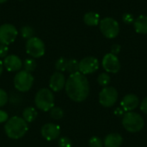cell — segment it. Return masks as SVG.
<instances>
[{
  "instance_id": "obj_16",
  "label": "cell",
  "mask_w": 147,
  "mask_h": 147,
  "mask_svg": "<svg viewBox=\"0 0 147 147\" xmlns=\"http://www.w3.org/2000/svg\"><path fill=\"white\" fill-rule=\"evenodd\" d=\"M123 142L122 136L117 133H112L108 134L103 141L105 147H121Z\"/></svg>"
},
{
  "instance_id": "obj_25",
  "label": "cell",
  "mask_w": 147,
  "mask_h": 147,
  "mask_svg": "<svg viewBox=\"0 0 147 147\" xmlns=\"http://www.w3.org/2000/svg\"><path fill=\"white\" fill-rule=\"evenodd\" d=\"M23 66H24V69L26 71L31 73L36 68V63H35L34 59H26L24 60Z\"/></svg>"
},
{
  "instance_id": "obj_14",
  "label": "cell",
  "mask_w": 147,
  "mask_h": 147,
  "mask_svg": "<svg viewBox=\"0 0 147 147\" xmlns=\"http://www.w3.org/2000/svg\"><path fill=\"white\" fill-rule=\"evenodd\" d=\"M65 78L62 72L55 71L50 78L49 80V87L54 92H59L62 90V89L65 85Z\"/></svg>"
},
{
  "instance_id": "obj_13",
  "label": "cell",
  "mask_w": 147,
  "mask_h": 147,
  "mask_svg": "<svg viewBox=\"0 0 147 147\" xmlns=\"http://www.w3.org/2000/svg\"><path fill=\"white\" fill-rule=\"evenodd\" d=\"M3 67L8 71H20L22 66V63L21 59L14 54H10V55H7L3 61Z\"/></svg>"
},
{
  "instance_id": "obj_10",
  "label": "cell",
  "mask_w": 147,
  "mask_h": 147,
  "mask_svg": "<svg viewBox=\"0 0 147 147\" xmlns=\"http://www.w3.org/2000/svg\"><path fill=\"white\" fill-rule=\"evenodd\" d=\"M99 68V61L96 58L88 56L79 61V72L84 75H89L96 72Z\"/></svg>"
},
{
  "instance_id": "obj_4",
  "label": "cell",
  "mask_w": 147,
  "mask_h": 147,
  "mask_svg": "<svg viewBox=\"0 0 147 147\" xmlns=\"http://www.w3.org/2000/svg\"><path fill=\"white\" fill-rule=\"evenodd\" d=\"M35 106L45 112L50 111L54 107V96L52 90L43 88L40 89L35 95Z\"/></svg>"
},
{
  "instance_id": "obj_9",
  "label": "cell",
  "mask_w": 147,
  "mask_h": 147,
  "mask_svg": "<svg viewBox=\"0 0 147 147\" xmlns=\"http://www.w3.org/2000/svg\"><path fill=\"white\" fill-rule=\"evenodd\" d=\"M18 34L16 27L9 23H4L0 26V44L9 45L15 41Z\"/></svg>"
},
{
  "instance_id": "obj_1",
  "label": "cell",
  "mask_w": 147,
  "mask_h": 147,
  "mask_svg": "<svg viewBox=\"0 0 147 147\" xmlns=\"http://www.w3.org/2000/svg\"><path fill=\"white\" fill-rule=\"evenodd\" d=\"M65 88L68 97L76 102L85 101L90 94L89 81L86 76L79 71L69 76Z\"/></svg>"
},
{
  "instance_id": "obj_30",
  "label": "cell",
  "mask_w": 147,
  "mask_h": 147,
  "mask_svg": "<svg viewBox=\"0 0 147 147\" xmlns=\"http://www.w3.org/2000/svg\"><path fill=\"white\" fill-rule=\"evenodd\" d=\"M8 52H9L8 46L3 45V44H0V59L5 58L8 54Z\"/></svg>"
},
{
  "instance_id": "obj_2",
  "label": "cell",
  "mask_w": 147,
  "mask_h": 147,
  "mask_svg": "<svg viewBox=\"0 0 147 147\" xmlns=\"http://www.w3.org/2000/svg\"><path fill=\"white\" fill-rule=\"evenodd\" d=\"M28 123L19 116H14L9 119L4 125L6 135L13 140H18L23 137L28 132Z\"/></svg>"
},
{
  "instance_id": "obj_19",
  "label": "cell",
  "mask_w": 147,
  "mask_h": 147,
  "mask_svg": "<svg viewBox=\"0 0 147 147\" xmlns=\"http://www.w3.org/2000/svg\"><path fill=\"white\" fill-rule=\"evenodd\" d=\"M38 115V113L36 111V109L33 107H28L26 108L23 112H22V117H23V120L27 122V123H29V122H33L36 117Z\"/></svg>"
},
{
  "instance_id": "obj_3",
  "label": "cell",
  "mask_w": 147,
  "mask_h": 147,
  "mask_svg": "<svg viewBox=\"0 0 147 147\" xmlns=\"http://www.w3.org/2000/svg\"><path fill=\"white\" fill-rule=\"evenodd\" d=\"M122 126L129 133H138L141 131L145 126L143 117L135 112H127L122 118Z\"/></svg>"
},
{
  "instance_id": "obj_34",
  "label": "cell",
  "mask_w": 147,
  "mask_h": 147,
  "mask_svg": "<svg viewBox=\"0 0 147 147\" xmlns=\"http://www.w3.org/2000/svg\"><path fill=\"white\" fill-rule=\"evenodd\" d=\"M3 61L0 60V76L3 73Z\"/></svg>"
},
{
  "instance_id": "obj_26",
  "label": "cell",
  "mask_w": 147,
  "mask_h": 147,
  "mask_svg": "<svg viewBox=\"0 0 147 147\" xmlns=\"http://www.w3.org/2000/svg\"><path fill=\"white\" fill-rule=\"evenodd\" d=\"M89 146L90 147H102L103 143H102V140L99 137L94 136L90 138V140H89Z\"/></svg>"
},
{
  "instance_id": "obj_31",
  "label": "cell",
  "mask_w": 147,
  "mask_h": 147,
  "mask_svg": "<svg viewBox=\"0 0 147 147\" xmlns=\"http://www.w3.org/2000/svg\"><path fill=\"white\" fill-rule=\"evenodd\" d=\"M121 45H119V44H114V45L111 47V53H113V54H115V55L119 54L120 52H121Z\"/></svg>"
},
{
  "instance_id": "obj_5",
  "label": "cell",
  "mask_w": 147,
  "mask_h": 147,
  "mask_svg": "<svg viewBox=\"0 0 147 147\" xmlns=\"http://www.w3.org/2000/svg\"><path fill=\"white\" fill-rule=\"evenodd\" d=\"M102 34L109 39L115 38L120 33V26L118 22L112 17H105L99 22Z\"/></svg>"
},
{
  "instance_id": "obj_8",
  "label": "cell",
  "mask_w": 147,
  "mask_h": 147,
  "mask_svg": "<svg viewBox=\"0 0 147 147\" xmlns=\"http://www.w3.org/2000/svg\"><path fill=\"white\" fill-rule=\"evenodd\" d=\"M118 100V91L112 86L104 87L99 93V102L105 108H110Z\"/></svg>"
},
{
  "instance_id": "obj_24",
  "label": "cell",
  "mask_w": 147,
  "mask_h": 147,
  "mask_svg": "<svg viewBox=\"0 0 147 147\" xmlns=\"http://www.w3.org/2000/svg\"><path fill=\"white\" fill-rule=\"evenodd\" d=\"M50 115L54 120H60L64 116V111L59 107H53L50 110Z\"/></svg>"
},
{
  "instance_id": "obj_35",
  "label": "cell",
  "mask_w": 147,
  "mask_h": 147,
  "mask_svg": "<svg viewBox=\"0 0 147 147\" xmlns=\"http://www.w3.org/2000/svg\"><path fill=\"white\" fill-rule=\"evenodd\" d=\"M8 0H0V3H5V2H7Z\"/></svg>"
},
{
  "instance_id": "obj_28",
  "label": "cell",
  "mask_w": 147,
  "mask_h": 147,
  "mask_svg": "<svg viewBox=\"0 0 147 147\" xmlns=\"http://www.w3.org/2000/svg\"><path fill=\"white\" fill-rule=\"evenodd\" d=\"M8 102V95L5 90L0 89V107H3Z\"/></svg>"
},
{
  "instance_id": "obj_6",
  "label": "cell",
  "mask_w": 147,
  "mask_h": 147,
  "mask_svg": "<svg viewBox=\"0 0 147 147\" xmlns=\"http://www.w3.org/2000/svg\"><path fill=\"white\" fill-rule=\"evenodd\" d=\"M34 84V77L30 72L24 71H18L14 78L15 88L20 92H26L31 89Z\"/></svg>"
},
{
  "instance_id": "obj_36",
  "label": "cell",
  "mask_w": 147,
  "mask_h": 147,
  "mask_svg": "<svg viewBox=\"0 0 147 147\" xmlns=\"http://www.w3.org/2000/svg\"><path fill=\"white\" fill-rule=\"evenodd\" d=\"M21 1H22V0H21Z\"/></svg>"
},
{
  "instance_id": "obj_17",
  "label": "cell",
  "mask_w": 147,
  "mask_h": 147,
  "mask_svg": "<svg viewBox=\"0 0 147 147\" xmlns=\"http://www.w3.org/2000/svg\"><path fill=\"white\" fill-rule=\"evenodd\" d=\"M134 29L138 34H147V16H140L134 20Z\"/></svg>"
},
{
  "instance_id": "obj_15",
  "label": "cell",
  "mask_w": 147,
  "mask_h": 147,
  "mask_svg": "<svg viewBox=\"0 0 147 147\" xmlns=\"http://www.w3.org/2000/svg\"><path fill=\"white\" fill-rule=\"evenodd\" d=\"M139 105H140V98L134 94L126 95L121 102V107L126 112H131L134 110Z\"/></svg>"
},
{
  "instance_id": "obj_18",
  "label": "cell",
  "mask_w": 147,
  "mask_h": 147,
  "mask_svg": "<svg viewBox=\"0 0 147 147\" xmlns=\"http://www.w3.org/2000/svg\"><path fill=\"white\" fill-rule=\"evenodd\" d=\"M84 22L90 27L97 26L100 22V16L96 12H87L84 16Z\"/></svg>"
},
{
  "instance_id": "obj_7",
  "label": "cell",
  "mask_w": 147,
  "mask_h": 147,
  "mask_svg": "<svg viewBox=\"0 0 147 147\" xmlns=\"http://www.w3.org/2000/svg\"><path fill=\"white\" fill-rule=\"evenodd\" d=\"M45 44L38 37H32L26 42V52L32 58L38 59L45 54Z\"/></svg>"
},
{
  "instance_id": "obj_23",
  "label": "cell",
  "mask_w": 147,
  "mask_h": 147,
  "mask_svg": "<svg viewBox=\"0 0 147 147\" xmlns=\"http://www.w3.org/2000/svg\"><path fill=\"white\" fill-rule=\"evenodd\" d=\"M34 30L30 26H23L21 28V34L24 39L28 40L34 37Z\"/></svg>"
},
{
  "instance_id": "obj_29",
  "label": "cell",
  "mask_w": 147,
  "mask_h": 147,
  "mask_svg": "<svg viewBox=\"0 0 147 147\" xmlns=\"http://www.w3.org/2000/svg\"><path fill=\"white\" fill-rule=\"evenodd\" d=\"M122 21L126 23V24H130L132 22H134V17L132 14L130 13H125L122 16Z\"/></svg>"
},
{
  "instance_id": "obj_12",
  "label": "cell",
  "mask_w": 147,
  "mask_h": 147,
  "mask_svg": "<svg viewBox=\"0 0 147 147\" xmlns=\"http://www.w3.org/2000/svg\"><path fill=\"white\" fill-rule=\"evenodd\" d=\"M41 135L42 137L48 140L52 141L59 138L60 135V127L57 124L53 123H47L41 128Z\"/></svg>"
},
{
  "instance_id": "obj_20",
  "label": "cell",
  "mask_w": 147,
  "mask_h": 147,
  "mask_svg": "<svg viewBox=\"0 0 147 147\" xmlns=\"http://www.w3.org/2000/svg\"><path fill=\"white\" fill-rule=\"evenodd\" d=\"M66 71H68L70 73V75L74 74L76 72H78L79 71V62L77 59H68Z\"/></svg>"
},
{
  "instance_id": "obj_11",
  "label": "cell",
  "mask_w": 147,
  "mask_h": 147,
  "mask_svg": "<svg viewBox=\"0 0 147 147\" xmlns=\"http://www.w3.org/2000/svg\"><path fill=\"white\" fill-rule=\"evenodd\" d=\"M103 69L109 73H117L121 70V62L118 57L113 53H107L102 61Z\"/></svg>"
},
{
  "instance_id": "obj_22",
  "label": "cell",
  "mask_w": 147,
  "mask_h": 147,
  "mask_svg": "<svg viewBox=\"0 0 147 147\" xmlns=\"http://www.w3.org/2000/svg\"><path fill=\"white\" fill-rule=\"evenodd\" d=\"M67 62H68V59H66L65 58H59V59H57V61L55 62L56 70L59 72L65 71L66 67H67Z\"/></svg>"
},
{
  "instance_id": "obj_21",
  "label": "cell",
  "mask_w": 147,
  "mask_h": 147,
  "mask_svg": "<svg viewBox=\"0 0 147 147\" xmlns=\"http://www.w3.org/2000/svg\"><path fill=\"white\" fill-rule=\"evenodd\" d=\"M110 80H111L110 76L107 72L101 73L97 78V83L99 84V85H101L102 87H107L109 84Z\"/></svg>"
},
{
  "instance_id": "obj_33",
  "label": "cell",
  "mask_w": 147,
  "mask_h": 147,
  "mask_svg": "<svg viewBox=\"0 0 147 147\" xmlns=\"http://www.w3.org/2000/svg\"><path fill=\"white\" fill-rule=\"evenodd\" d=\"M8 121V115L5 111L0 110V123L5 122Z\"/></svg>"
},
{
  "instance_id": "obj_27",
  "label": "cell",
  "mask_w": 147,
  "mask_h": 147,
  "mask_svg": "<svg viewBox=\"0 0 147 147\" xmlns=\"http://www.w3.org/2000/svg\"><path fill=\"white\" fill-rule=\"evenodd\" d=\"M59 147H71L72 144L69 138L62 137L59 140Z\"/></svg>"
},
{
  "instance_id": "obj_32",
  "label": "cell",
  "mask_w": 147,
  "mask_h": 147,
  "mask_svg": "<svg viewBox=\"0 0 147 147\" xmlns=\"http://www.w3.org/2000/svg\"><path fill=\"white\" fill-rule=\"evenodd\" d=\"M140 110L144 113L147 115V97L144 98L140 103Z\"/></svg>"
}]
</instances>
